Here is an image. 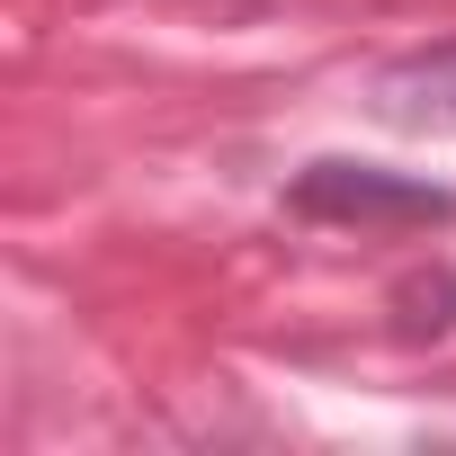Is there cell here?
Masks as SVG:
<instances>
[{"instance_id":"obj_1","label":"cell","mask_w":456,"mask_h":456,"mask_svg":"<svg viewBox=\"0 0 456 456\" xmlns=\"http://www.w3.org/2000/svg\"><path fill=\"white\" fill-rule=\"evenodd\" d=\"M287 206L314 215V224H447L456 188H429V179H403V170H367V161H314V170H296Z\"/></svg>"},{"instance_id":"obj_2","label":"cell","mask_w":456,"mask_h":456,"mask_svg":"<svg viewBox=\"0 0 456 456\" xmlns=\"http://www.w3.org/2000/svg\"><path fill=\"white\" fill-rule=\"evenodd\" d=\"M376 117L403 134H456V45L403 54L376 72Z\"/></svg>"},{"instance_id":"obj_3","label":"cell","mask_w":456,"mask_h":456,"mask_svg":"<svg viewBox=\"0 0 456 456\" xmlns=\"http://www.w3.org/2000/svg\"><path fill=\"white\" fill-rule=\"evenodd\" d=\"M447 322H456V269H429V278L394 287V331L403 340H438Z\"/></svg>"}]
</instances>
